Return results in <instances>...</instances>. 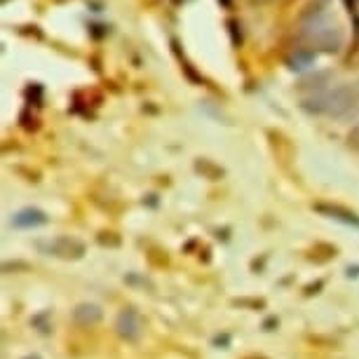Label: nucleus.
Returning <instances> with one entry per match:
<instances>
[{
  "label": "nucleus",
  "mask_w": 359,
  "mask_h": 359,
  "mask_svg": "<svg viewBox=\"0 0 359 359\" xmlns=\"http://www.w3.org/2000/svg\"><path fill=\"white\" fill-rule=\"evenodd\" d=\"M313 209H317V212L324 214V216H329V219L343 221V223H348V226L359 228V216L355 212H350V209L341 207V205H327V202H317V205H313Z\"/></svg>",
  "instance_id": "3"
},
{
  "label": "nucleus",
  "mask_w": 359,
  "mask_h": 359,
  "mask_svg": "<svg viewBox=\"0 0 359 359\" xmlns=\"http://www.w3.org/2000/svg\"><path fill=\"white\" fill-rule=\"evenodd\" d=\"M245 359H263V357H256V355H249V357H245Z\"/></svg>",
  "instance_id": "7"
},
{
  "label": "nucleus",
  "mask_w": 359,
  "mask_h": 359,
  "mask_svg": "<svg viewBox=\"0 0 359 359\" xmlns=\"http://www.w3.org/2000/svg\"><path fill=\"white\" fill-rule=\"evenodd\" d=\"M47 221V216L40 209H22L19 214H15V226L17 228H31V226H43Z\"/></svg>",
  "instance_id": "4"
},
{
  "label": "nucleus",
  "mask_w": 359,
  "mask_h": 359,
  "mask_svg": "<svg viewBox=\"0 0 359 359\" xmlns=\"http://www.w3.org/2000/svg\"><path fill=\"white\" fill-rule=\"evenodd\" d=\"M313 62H315V52L308 50V47H298V50H294V54L287 59V66L291 71H303Z\"/></svg>",
  "instance_id": "5"
},
{
  "label": "nucleus",
  "mask_w": 359,
  "mask_h": 359,
  "mask_svg": "<svg viewBox=\"0 0 359 359\" xmlns=\"http://www.w3.org/2000/svg\"><path fill=\"white\" fill-rule=\"evenodd\" d=\"M357 94H355V87L345 85V87H338L336 92H331L329 97L322 99L320 108H317V113H329V115H343L348 108L355 104Z\"/></svg>",
  "instance_id": "1"
},
{
  "label": "nucleus",
  "mask_w": 359,
  "mask_h": 359,
  "mask_svg": "<svg viewBox=\"0 0 359 359\" xmlns=\"http://www.w3.org/2000/svg\"><path fill=\"white\" fill-rule=\"evenodd\" d=\"M50 249L54 252V256H62V259H80L85 254V245L73 237H57L52 242Z\"/></svg>",
  "instance_id": "2"
},
{
  "label": "nucleus",
  "mask_w": 359,
  "mask_h": 359,
  "mask_svg": "<svg viewBox=\"0 0 359 359\" xmlns=\"http://www.w3.org/2000/svg\"><path fill=\"white\" fill-rule=\"evenodd\" d=\"M195 169H198L200 174H205L207 179H212V181H219L223 176V169L219 165H214V162L207 160V158H200L198 162H195Z\"/></svg>",
  "instance_id": "6"
}]
</instances>
